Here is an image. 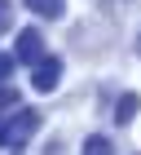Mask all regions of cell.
I'll return each instance as SVG.
<instances>
[{
	"label": "cell",
	"mask_w": 141,
	"mask_h": 155,
	"mask_svg": "<svg viewBox=\"0 0 141 155\" xmlns=\"http://www.w3.org/2000/svg\"><path fill=\"white\" fill-rule=\"evenodd\" d=\"M58 80H62V62L44 53V58L31 67V89H35V93H53V89H58Z\"/></svg>",
	"instance_id": "cell-3"
},
{
	"label": "cell",
	"mask_w": 141,
	"mask_h": 155,
	"mask_svg": "<svg viewBox=\"0 0 141 155\" xmlns=\"http://www.w3.org/2000/svg\"><path fill=\"white\" fill-rule=\"evenodd\" d=\"M27 9L35 18H62V0H27Z\"/></svg>",
	"instance_id": "cell-5"
},
{
	"label": "cell",
	"mask_w": 141,
	"mask_h": 155,
	"mask_svg": "<svg viewBox=\"0 0 141 155\" xmlns=\"http://www.w3.org/2000/svg\"><path fill=\"white\" fill-rule=\"evenodd\" d=\"M40 58H44V36H40L35 27L18 31V40H13V62H27V67H35Z\"/></svg>",
	"instance_id": "cell-2"
},
{
	"label": "cell",
	"mask_w": 141,
	"mask_h": 155,
	"mask_svg": "<svg viewBox=\"0 0 141 155\" xmlns=\"http://www.w3.org/2000/svg\"><path fill=\"white\" fill-rule=\"evenodd\" d=\"M137 53H141V40H137Z\"/></svg>",
	"instance_id": "cell-10"
},
{
	"label": "cell",
	"mask_w": 141,
	"mask_h": 155,
	"mask_svg": "<svg viewBox=\"0 0 141 155\" xmlns=\"http://www.w3.org/2000/svg\"><path fill=\"white\" fill-rule=\"evenodd\" d=\"M84 155H115V151H110V142H106L102 133H93V137L84 142Z\"/></svg>",
	"instance_id": "cell-6"
},
{
	"label": "cell",
	"mask_w": 141,
	"mask_h": 155,
	"mask_svg": "<svg viewBox=\"0 0 141 155\" xmlns=\"http://www.w3.org/2000/svg\"><path fill=\"white\" fill-rule=\"evenodd\" d=\"M137 111H141V97H137V93H124V97L115 102V124H132Z\"/></svg>",
	"instance_id": "cell-4"
},
{
	"label": "cell",
	"mask_w": 141,
	"mask_h": 155,
	"mask_svg": "<svg viewBox=\"0 0 141 155\" xmlns=\"http://www.w3.org/2000/svg\"><path fill=\"white\" fill-rule=\"evenodd\" d=\"M13 67H18V62H13V53H0V84L13 75Z\"/></svg>",
	"instance_id": "cell-9"
},
{
	"label": "cell",
	"mask_w": 141,
	"mask_h": 155,
	"mask_svg": "<svg viewBox=\"0 0 141 155\" xmlns=\"http://www.w3.org/2000/svg\"><path fill=\"white\" fill-rule=\"evenodd\" d=\"M13 107H18V89L0 84V111H13Z\"/></svg>",
	"instance_id": "cell-7"
},
{
	"label": "cell",
	"mask_w": 141,
	"mask_h": 155,
	"mask_svg": "<svg viewBox=\"0 0 141 155\" xmlns=\"http://www.w3.org/2000/svg\"><path fill=\"white\" fill-rule=\"evenodd\" d=\"M35 129H40V115L35 111H13V120H0V146L18 151L22 142H31Z\"/></svg>",
	"instance_id": "cell-1"
},
{
	"label": "cell",
	"mask_w": 141,
	"mask_h": 155,
	"mask_svg": "<svg viewBox=\"0 0 141 155\" xmlns=\"http://www.w3.org/2000/svg\"><path fill=\"white\" fill-rule=\"evenodd\" d=\"M9 27H13V5L0 0V31H9Z\"/></svg>",
	"instance_id": "cell-8"
}]
</instances>
